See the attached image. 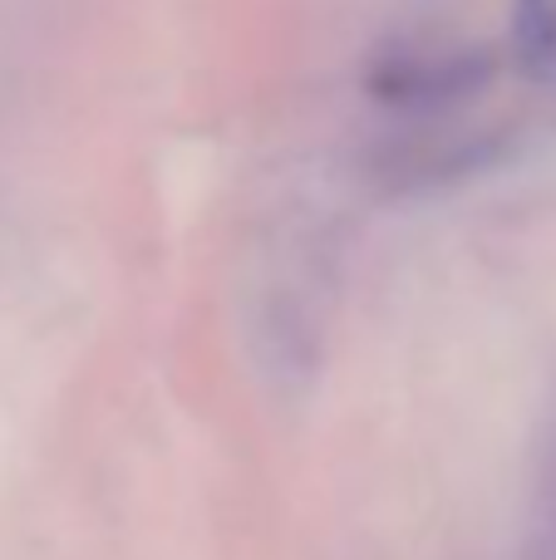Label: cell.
Instances as JSON below:
<instances>
[{"label": "cell", "instance_id": "cell-1", "mask_svg": "<svg viewBox=\"0 0 556 560\" xmlns=\"http://www.w3.org/2000/svg\"><path fill=\"white\" fill-rule=\"evenodd\" d=\"M512 59L556 94V0H512Z\"/></svg>", "mask_w": 556, "mask_h": 560}]
</instances>
